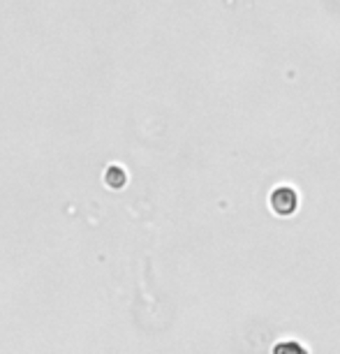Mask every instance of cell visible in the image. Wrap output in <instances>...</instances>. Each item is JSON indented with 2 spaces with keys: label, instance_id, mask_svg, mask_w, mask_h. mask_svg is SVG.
Segmentation results:
<instances>
[{
  "label": "cell",
  "instance_id": "cell-1",
  "mask_svg": "<svg viewBox=\"0 0 340 354\" xmlns=\"http://www.w3.org/2000/svg\"><path fill=\"white\" fill-rule=\"evenodd\" d=\"M271 209L276 216H294L296 206H299V195L294 188H290V185H280L271 192V199H269Z\"/></svg>",
  "mask_w": 340,
  "mask_h": 354
},
{
  "label": "cell",
  "instance_id": "cell-2",
  "mask_svg": "<svg viewBox=\"0 0 340 354\" xmlns=\"http://www.w3.org/2000/svg\"><path fill=\"white\" fill-rule=\"evenodd\" d=\"M271 354H310V350L296 338H280L278 343L271 347Z\"/></svg>",
  "mask_w": 340,
  "mask_h": 354
}]
</instances>
